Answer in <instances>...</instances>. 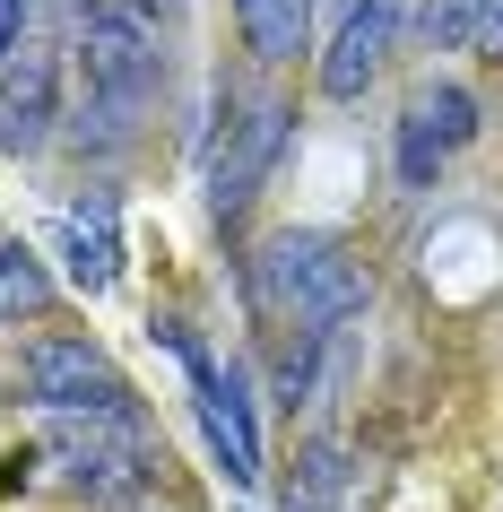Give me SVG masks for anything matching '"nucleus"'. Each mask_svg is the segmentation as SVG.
<instances>
[{
	"label": "nucleus",
	"mask_w": 503,
	"mask_h": 512,
	"mask_svg": "<svg viewBox=\"0 0 503 512\" xmlns=\"http://www.w3.org/2000/svg\"><path fill=\"white\" fill-rule=\"evenodd\" d=\"M339 495H347V452L321 434V443H304V460L287 478V512H339Z\"/></svg>",
	"instance_id": "obj_12"
},
{
	"label": "nucleus",
	"mask_w": 503,
	"mask_h": 512,
	"mask_svg": "<svg viewBox=\"0 0 503 512\" xmlns=\"http://www.w3.org/2000/svg\"><path fill=\"white\" fill-rule=\"evenodd\" d=\"M235 27L261 70H287L295 53H313V0H235Z\"/></svg>",
	"instance_id": "obj_9"
},
{
	"label": "nucleus",
	"mask_w": 503,
	"mask_h": 512,
	"mask_svg": "<svg viewBox=\"0 0 503 512\" xmlns=\"http://www.w3.org/2000/svg\"><path fill=\"white\" fill-rule=\"evenodd\" d=\"M27 18H35V0H0V61H9V44L27 35Z\"/></svg>",
	"instance_id": "obj_14"
},
{
	"label": "nucleus",
	"mask_w": 503,
	"mask_h": 512,
	"mask_svg": "<svg viewBox=\"0 0 503 512\" xmlns=\"http://www.w3.org/2000/svg\"><path fill=\"white\" fill-rule=\"evenodd\" d=\"M165 339H174V356H183L191 391H200V426H209L217 460H226V478H235V486H252V478H261V426H252L243 374H235V365H217L209 348H191V339H183L174 322H165Z\"/></svg>",
	"instance_id": "obj_4"
},
{
	"label": "nucleus",
	"mask_w": 503,
	"mask_h": 512,
	"mask_svg": "<svg viewBox=\"0 0 503 512\" xmlns=\"http://www.w3.org/2000/svg\"><path fill=\"white\" fill-rule=\"evenodd\" d=\"M365 261L321 226H287L252 252V304L287 330H347L365 313Z\"/></svg>",
	"instance_id": "obj_1"
},
{
	"label": "nucleus",
	"mask_w": 503,
	"mask_h": 512,
	"mask_svg": "<svg viewBox=\"0 0 503 512\" xmlns=\"http://www.w3.org/2000/svg\"><path fill=\"white\" fill-rule=\"evenodd\" d=\"M139 9H165V18H174V9H183V0H139Z\"/></svg>",
	"instance_id": "obj_15"
},
{
	"label": "nucleus",
	"mask_w": 503,
	"mask_h": 512,
	"mask_svg": "<svg viewBox=\"0 0 503 512\" xmlns=\"http://www.w3.org/2000/svg\"><path fill=\"white\" fill-rule=\"evenodd\" d=\"M226 139H217V157H209V209L217 217H243L252 200H261V183L278 174V157H287V131H295V113L278 105V96H226Z\"/></svg>",
	"instance_id": "obj_3"
},
{
	"label": "nucleus",
	"mask_w": 503,
	"mask_h": 512,
	"mask_svg": "<svg viewBox=\"0 0 503 512\" xmlns=\"http://www.w3.org/2000/svg\"><path fill=\"white\" fill-rule=\"evenodd\" d=\"M391 44H399V0H365V9H347L339 27H330V44H321L313 79L330 105H356L382 70H391Z\"/></svg>",
	"instance_id": "obj_7"
},
{
	"label": "nucleus",
	"mask_w": 503,
	"mask_h": 512,
	"mask_svg": "<svg viewBox=\"0 0 503 512\" xmlns=\"http://www.w3.org/2000/svg\"><path fill=\"white\" fill-rule=\"evenodd\" d=\"M53 122H61V53L18 35L0 61V157H35Z\"/></svg>",
	"instance_id": "obj_6"
},
{
	"label": "nucleus",
	"mask_w": 503,
	"mask_h": 512,
	"mask_svg": "<svg viewBox=\"0 0 503 512\" xmlns=\"http://www.w3.org/2000/svg\"><path fill=\"white\" fill-rule=\"evenodd\" d=\"M391 157H399V191H434V174L451 165V148L434 131H425L417 113H399V139H391Z\"/></svg>",
	"instance_id": "obj_13"
},
{
	"label": "nucleus",
	"mask_w": 503,
	"mask_h": 512,
	"mask_svg": "<svg viewBox=\"0 0 503 512\" xmlns=\"http://www.w3.org/2000/svg\"><path fill=\"white\" fill-rule=\"evenodd\" d=\"M61 486L79 504H139L148 495V426L139 417H96V408H53L44 434Z\"/></svg>",
	"instance_id": "obj_2"
},
{
	"label": "nucleus",
	"mask_w": 503,
	"mask_h": 512,
	"mask_svg": "<svg viewBox=\"0 0 503 512\" xmlns=\"http://www.w3.org/2000/svg\"><path fill=\"white\" fill-rule=\"evenodd\" d=\"M61 261H70V287H87V296H105L113 278H122V226H113L105 191L61 217Z\"/></svg>",
	"instance_id": "obj_8"
},
{
	"label": "nucleus",
	"mask_w": 503,
	"mask_h": 512,
	"mask_svg": "<svg viewBox=\"0 0 503 512\" xmlns=\"http://www.w3.org/2000/svg\"><path fill=\"white\" fill-rule=\"evenodd\" d=\"M347 9H365V0H339V18H347Z\"/></svg>",
	"instance_id": "obj_16"
},
{
	"label": "nucleus",
	"mask_w": 503,
	"mask_h": 512,
	"mask_svg": "<svg viewBox=\"0 0 503 512\" xmlns=\"http://www.w3.org/2000/svg\"><path fill=\"white\" fill-rule=\"evenodd\" d=\"M408 113H417L425 131L443 139L451 157H460V148H469V139H477V96H469V87H460V79H425L417 96H408Z\"/></svg>",
	"instance_id": "obj_11"
},
{
	"label": "nucleus",
	"mask_w": 503,
	"mask_h": 512,
	"mask_svg": "<svg viewBox=\"0 0 503 512\" xmlns=\"http://www.w3.org/2000/svg\"><path fill=\"white\" fill-rule=\"evenodd\" d=\"M53 304V270H44V252L35 243H0V330L9 322H35Z\"/></svg>",
	"instance_id": "obj_10"
},
{
	"label": "nucleus",
	"mask_w": 503,
	"mask_h": 512,
	"mask_svg": "<svg viewBox=\"0 0 503 512\" xmlns=\"http://www.w3.org/2000/svg\"><path fill=\"white\" fill-rule=\"evenodd\" d=\"M27 400L35 408H96V417H139L131 382L105 365V348L87 339H35L27 348Z\"/></svg>",
	"instance_id": "obj_5"
}]
</instances>
